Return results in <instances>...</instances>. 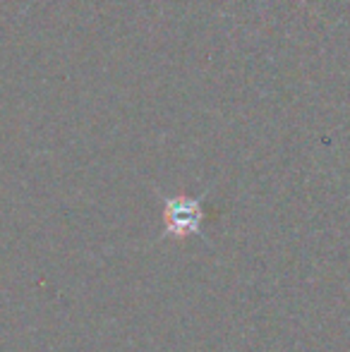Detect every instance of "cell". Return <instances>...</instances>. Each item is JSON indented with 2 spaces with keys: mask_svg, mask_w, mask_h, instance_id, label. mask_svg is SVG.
I'll use <instances>...</instances> for the list:
<instances>
[{
  "mask_svg": "<svg viewBox=\"0 0 350 352\" xmlns=\"http://www.w3.org/2000/svg\"><path fill=\"white\" fill-rule=\"evenodd\" d=\"M164 223H166V235L171 237H187L197 235L201 230V204L199 199L192 197H166L164 199Z\"/></svg>",
  "mask_w": 350,
  "mask_h": 352,
  "instance_id": "1",
  "label": "cell"
}]
</instances>
